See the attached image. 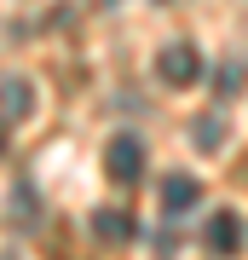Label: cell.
Here are the masks:
<instances>
[{
    "label": "cell",
    "mask_w": 248,
    "mask_h": 260,
    "mask_svg": "<svg viewBox=\"0 0 248 260\" xmlns=\"http://www.w3.org/2000/svg\"><path fill=\"white\" fill-rule=\"evenodd\" d=\"M104 168H110L116 185H138V174H145V145H138L133 133H116V139L104 145Z\"/></svg>",
    "instance_id": "7a4b0ae2"
},
{
    "label": "cell",
    "mask_w": 248,
    "mask_h": 260,
    "mask_svg": "<svg viewBox=\"0 0 248 260\" xmlns=\"http://www.w3.org/2000/svg\"><path fill=\"white\" fill-rule=\"evenodd\" d=\"M29 104H35L29 81H23V75H6V127H18V121L29 116Z\"/></svg>",
    "instance_id": "8992f818"
},
{
    "label": "cell",
    "mask_w": 248,
    "mask_h": 260,
    "mask_svg": "<svg viewBox=\"0 0 248 260\" xmlns=\"http://www.w3.org/2000/svg\"><path fill=\"white\" fill-rule=\"evenodd\" d=\"M191 139L202 145V150H220V145H225V121H220V116H202V121L191 127Z\"/></svg>",
    "instance_id": "52a82bcc"
},
{
    "label": "cell",
    "mask_w": 248,
    "mask_h": 260,
    "mask_svg": "<svg viewBox=\"0 0 248 260\" xmlns=\"http://www.w3.org/2000/svg\"><path fill=\"white\" fill-rule=\"evenodd\" d=\"M92 237L98 243H127L133 237V214L127 208H98L92 214Z\"/></svg>",
    "instance_id": "5b68a950"
},
{
    "label": "cell",
    "mask_w": 248,
    "mask_h": 260,
    "mask_svg": "<svg viewBox=\"0 0 248 260\" xmlns=\"http://www.w3.org/2000/svg\"><path fill=\"white\" fill-rule=\"evenodd\" d=\"M202 243H208V249L214 254H237L242 249V220H237V214H231V208H220V214H208V232H202Z\"/></svg>",
    "instance_id": "3957f363"
},
{
    "label": "cell",
    "mask_w": 248,
    "mask_h": 260,
    "mask_svg": "<svg viewBox=\"0 0 248 260\" xmlns=\"http://www.w3.org/2000/svg\"><path fill=\"white\" fill-rule=\"evenodd\" d=\"M202 203V185H196L191 174H167L162 179V208L167 214H185V208H196Z\"/></svg>",
    "instance_id": "277c9868"
},
{
    "label": "cell",
    "mask_w": 248,
    "mask_h": 260,
    "mask_svg": "<svg viewBox=\"0 0 248 260\" xmlns=\"http://www.w3.org/2000/svg\"><path fill=\"white\" fill-rule=\"evenodd\" d=\"M12 225H29V220H35V191H29V185H12Z\"/></svg>",
    "instance_id": "ba28073f"
},
{
    "label": "cell",
    "mask_w": 248,
    "mask_h": 260,
    "mask_svg": "<svg viewBox=\"0 0 248 260\" xmlns=\"http://www.w3.org/2000/svg\"><path fill=\"white\" fill-rule=\"evenodd\" d=\"M156 75H162L167 87H191V81H202V52H196L191 41H173V47H162Z\"/></svg>",
    "instance_id": "6da1fadb"
}]
</instances>
